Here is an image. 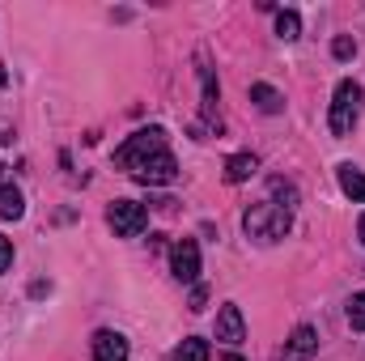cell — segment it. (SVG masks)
<instances>
[{"label": "cell", "mask_w": 365, "mask_h": 361, "mask_svg": "<svg viewBox=\"0 0 365 361\" xmlns=\"http://www.w3.org/2000/svg\"><path fill=\"white\" fill-rule=\"evenodd\" d=\"M289 225H293V208H284V204H276V200H259V204H251V208L242 213V230H247L251 238H259V243L284 238Z\"/></svg>", "instance_id": "6da1fadb"}, {"label": "cell", "mask_w": 365, "mask_h": 361, "mask_svg": "<svg viewBox=\"0 0 365 361\" xmlns=\"http://www.w3.org/2000/svg\"><path fill=\"white\" fill-rule=\"evenodd\" d=\"M361 111H365V90L357 81H340L336 86V98H331V115H327L331 136H353Z\"/></svg>", "instance_id": "7a4b0ae2"}, {"label": "cell", "mask_w": 365, "mask_h": 361, "mask_svg": "<svg viewBox=\"0 0 365 361\" xmlns=\"http://www.w3.org/2000/svg\"><path fill=\"white\" fill-rule=\"evenodd\" d=\"M166 149V132L162 128H140V132H132L119 149H115V166L119 171H132V166H140L145 158H153V153H162Z\"/></svg>", "instance_id": "3957f363"}, {"label": "cell", "mask_w": 365, "mask_h": 361, "mask_svg": "<svg viewBox=\"0 0 365 361\" xmlns=\"http://www.w3.org/2000/svg\"><path fill=\"white\" fill-rule=\"evenodd\" d=\"M106 221H110V230H115L119 238H136V234H145L149 213H145V204H136V200H115V204L106 208Z\"/></svg>", "instance_id": "277c9868"}, {"label": "cell", "mask_w": 365, "mask_h": 361, "mask_svg": "<svg viewBox=\"0 0 365 361\" xmlns=\"http://www.w3.org/2000/svg\"><path fill=\"white\" fill-rule=\"evenodd\" d=\"M128 175H132L136 183H145V187H166V183L179 179V162H175V153H170V149H162V153L145 158L140 166H132Z\"/></svg>", "instance_id": "5b68a950"}, {"label": "cell", "mask_w": 365, "mask_h": 361, "mask_svg": "<svg viewBox=\"0 0 365 361\" xmlns=\"http://www.w3.org/2000/svg\"><path fill=\"white\" fill-rule=\"evenodd\" d=\"M170 272H175V280H182V285H191V280L200 276V247H195V238H179V243H175V251H170Z\"/></svg>", "instance_id": "8992f818"}, {"label": "cell", "mask_w": 365, "mask_h": 361, "mask_svg": "<svg viewBox=\"0 0 365 361\" xmlns=\"http://www.w3.org/2000/svg\"><path fill=\"white\" fill-rule=\"evenodd\" d=\"M242 336H247L242 310H238L234 302H225V306H221V315H217V340H225V345H242Z\"/></svg>", "instance_id": "52a82bcc"}, {"label": "cell", "mask_w": 365, "mask_h": 361, "mask_svg": "<svg viewBox=\"0 0 365 361\" xmlns=\"http://www.w3.org/2000/svg\"><path fill=\"white\" fill-rule=\"evenodd\" d=\"M319 349V336H314V327H293V336L284 340V361H310V353Z\"/></svg>", "instance_id": "ba28073f"}, {"label": "cell", "mask_w": 365, "mask_h": 361, "mask_svg": "<svg viewBox=\"0 0 365 361\" xmlns=\"http://www.w3.org/2000/svg\"><path fill=\"white\" fill-rule=\"evenodd\" d=\"M93 361H128V340L119 332H98L93 336Z\"/></svg>", "instance_id": "9c48e42d"}, {"label": "cell", "mask_w": 365, "mask_h": 361, "mask_svg": "<svg viewBox=\"0 0 365 361\" xmlns=\"http://www.w3.org/2000/svg\"><path fill=\"white\" fill-rule=\"evenodd\" d=\"M255 171H259V158L255 153H234L225 162V183H247Z\"/></svg>", "instance_id": "30bf717a"}, {"label": "cell", "mask_w": 365, "mask_h": 361, "mask_svg": "<svg viewBox=\"0 0 365 361\" xmlns=\"http://www.w3.org/2000/svg\"><path fill=\"white\" fill-rule=\"evenodd\" d=\"M21 213H26L21 191H17L13 183H0V217H4V221H21Z\"/></svg>", "instance_id": "8fae6325"}, {"label": "cell", "mask_w": 365, "mask_h": 361, "mask_svg": "<svg viewBox=\"0 0 365 361\" xmlns=\"http://www.w3.org/2000/svg\"><path fill=\"white\" fill-rule=\"evenodd\" d=\"M336 175H340V187H344V195H353V204H365V175H361V171H357L353 162H344Z\"/></svg>", "instance_id": "7c38bea8"}, {"label": "cell", "mask_w": 365, "mask_h": 361, "mask_svg": "<svg viewBox=\"0 0 365 361\" xmlns=\"http://www.w3.org/2000/svg\"><path fill=\"white\" fill-rule=\"evenodd\" d=\"M251 102H255L264 115H280V111H284V98H280L272 86H264V81H255V86H251Z\"/></svg>", "instance_id": "4fadbf2b"}, {"label": "cell", "mask_w": 365, "mask_h": 361, "mask_svg": "<svg viewBox=\"0 0 365 361\" xmlns=\"http://www.w3.org/2000/svg\"><path fill=\"white\" fill-rule=\"evenodd\" d=\"M212 357V349H208V340H200V336H187L179 349L170 353V361H208Z\"/></svg>", "instance_id": "5bb4252c"}, {"label": "cell", "mask_w": 365, "mask_h": 361, "mask_svg": "<svg viewBox=\"0 0 365 361\" xmlns=\"http://www.w3.org/2000/svg\"><path fill=\"white\" fill-rule=\"evenodd\" d=\"M200 81H204V115L208 119H217V98H221V90H217V81H212V68L200 60Z\"/></svg>", "instance_id": "9a60e30c"}, {"label": "cell", "mask_w": 365, "mask_h": 361, "mask_svg": "<svg viewBox=\"0 0 365 361\" xmlns=\"http://www.w3.org/2000/svg\"><path fill=\"white\" fill-rule=\"evenodd\" d=\"M276 34H280L284 43H293V39L302 34V17H297L293 9H284V13H276Z\"/></svg>", "instance_id": "2e32d148"}, {"label": "cell", "mask_w": 365, "mask_h": 361, "mask_svg": "<svg viewBox=\"0 0 365 361\" xmlns=\"http://www.w3.org/2000/svg\"><path fill=\"white\" fill-rule=\"evenodd\" d=\"M349 327L353 332H365V293H353L349 298Z\"/></svg>", "instance_id": "e0dca14e"}, {"label": "cell", "mask_w": 365, "mask_h": 361, "mask_svg": "<svg viewBox=\"0 0 365 361\" xmlns=\"http://www.w3.org/2000/svg\"><path fill=\"white\" fill-rule=\"evenodd\" d=\"M331 51H336V60H353V56H357V43H353L349 34H340V39L331 43Z\"/></svg>", "instance_id": "ac0fdd59"}, {"label": "cell", "mask_w": 365, "mask_h": 361, "mask_svg": "<svg viewBox=\"0 0 365 361\" xmlns=\"http://www.w3.org/2000/svg\"><path fill=\"white\" fill-rule=\"evenodd\" d=\"M204 302H208V289L195 285V289H191V310H204Z\"/></svg>", "instance_id": "d6986e66"}, {"label": "cell", "mask_w": 365, "mask_h": 361, "mask_svg": "<svg viewBox=\"0 0 365 361\" xmlns=\"http://www.w3.org/2000/svg\"><path fill=\"white\" fill-rule=\"evenodd\" d=\"M13 264V247H9V238H0V272H9Z\"/></svg>", "instance_id": "ffe728a7"}, {"label": "cell", "mask_w": 365, "mask_h": 361, "mask_svg": "<svg viewBox=\"0 0 365 361\" xmlns=\"http://www.w3.org/2000/svg\"><path fill=\"white\" fill-rule=\"evenodd\" d=\"M221 361H242V357H238V353H225V357H221Z\"/></svg>", "instance_id": "44dd1931"}, {"label": "cell", "mask_w": 365, "mask_h": 361, "mask_svg": "<svg viewBox=\"0 0 365 361\" xmlns=\"http://www.w3.org/2000/svg\"><path fill=\"white\" fill-rule=\"evenodd\" d=\"M357 230H361V243H365V217H361V225H357Z\"/></svg>", "instance_id": "7402d4cb"}, {"label": "cell", "mask_w": 365, "mask_h": 361, "mask_svg": "<svg viewBox=\"0 0 365 361\" xmlns=\"http://www.w3.org/2000/svg\"><path fill=\"white\" fill-rule=\"evenodd\" d=\"M0 86H4V73H0Z\"/></svg>", "instance_id": "603a6c76"}]
</instances>
